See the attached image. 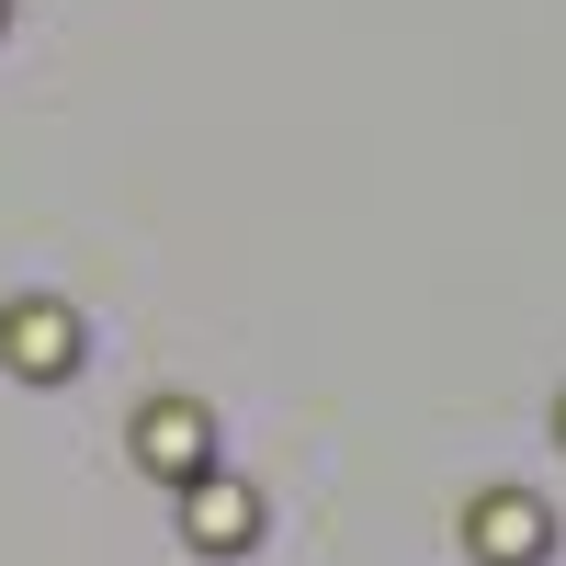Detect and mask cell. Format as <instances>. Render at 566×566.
<instances>
[{"instance_id":"1","label":"cell","mask_w":566,"mask_h":566,"mask_svg":"<svg viewBox=\"0 0 566 566\" xmlns=\"http://www.w3.org/2000/svg\"><path fill=\"white\" fill-rule=\"evenodd\" d=\"M136 464H148V476H170V488L216 476V408H193V397H148V408H136Z\"/></svg>"},{"instance_id":"6","label":"cell","mask_w":566,"mask_h":566,"mask_svg":"<svg viewBox=\"0 0 566 566\" xmlns=\"http://www.w3.org/2000/svg\"><path fill=\"white\" fill-rule=\"evenodd\" d=\"M0 12H12V0H0Z\"/></svg>"},{"instance_id":"4","label":"cell","mask_w":566,"mask_h":566,"mask_svg":"<svg viewBox=\"0 0 566 566\" xmlns=\"http://www.w3.org/2000/svg\"><path fill=\"white\" fill-rule=\"evenodd\" d=\"M464 544H476L488 566H544L555 522H544V499H522V488H488V499H476V522H464Z\"/></svg>"},{"instance_id":"3","label":"cell","mask_w":566,"mask_h":566,"mask_svg":"<svg viewBox=\"0 0 566 566\" xmlns=\"http://www.w3.org/2000/svg\"><path fill=\"white\" fill-rule=\"evenodd\" d=\"M181 544H193V555H250L261 544V499L239 476H193V488H181Z\"/></svg>"},{"instance_id":"5","label":"cell","mask_w":566,"mask_h":566,"mask_svg":"<svg viewBox=\"0 0 566 566\" xmlns=\"http://www.w3.org/2000/svg\"><path fill=\"white\" fill-rule=\"evenodd\" d=\"M555 442H566V408H555Z\"/></svg>"},{"instance_id":"2","label":"cell","mask_w":566,"mask_h":566,"mask_svg":"<svg viewBox=\"0 0 566 566\" xmlns=\"http://www.w3.org/2000/svg\"><path fill=\"white\" fill-rule=\"evenodd\" d=\"M0 363L34 374V386H57V374H80V317L57 295H23V306H0Z\"/></svg>"}]
</instances>
